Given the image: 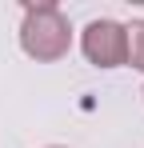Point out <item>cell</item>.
Listing matches in <instances>:
<instances>
[{
	"mask_svg": "<svg viewBox=\"0 0 144 148\" xmlns=\"http://www.w3.org/2000/svg\"><path fill=\"white\" fill-rule=\"evenodd\" d=\"M20 48L40 60V64H52V60H64L72 48V24L68 16L56 8V4H24V24H20Z\"/></svg>",
	"mask_w": 144,
	"mask_h": 148,
	"instance_id": "cell-1",
	"label": "cell"
},
{
	"mask_svg": "<svg viewBox=\"0 0 144 148\" xmlns=\"http://www.w3.org/2000/svg\"><path fill=\"white\" fill-rule=\"evenodd\" d=\"M80 48L88 56V64H96V68L128 64V36H124V24H116V20H92L80 36Z\"/></svg>",
	"mask_w": 144,
	"mask_h": 148,
	"instance_id": "cell-2",
	"label": "cell"
},
{
	"mask_svg": "<svg viewBox=\"0 0 144 148\" xmlns=\"http://www.w3.org/2000/svg\"><path fill=\"white\" fill-rule=\"evenodd\" d=\"M124 36H128V64L136 72H144V20L124 24Z\"/></svg>",
	"mask_w": 144,
	"mask_h": 148,
	"instance_id": "cell-3",
	"label": "cell"
},
{
	"mask_svg": "<svg viewBox=\"0 0 144 148\" xmlns=\"http://www.w3.org/2000/svg\"><path fill=\"white\" fill-rule=\"evenodd\" d=\"M48 148H60V144H48Z\"/></svg>",
	"mask_w": 144,
	"mask_h": 148,
	"instance_id": "cell-4",
	"label": "cell"
}]
</instances>
